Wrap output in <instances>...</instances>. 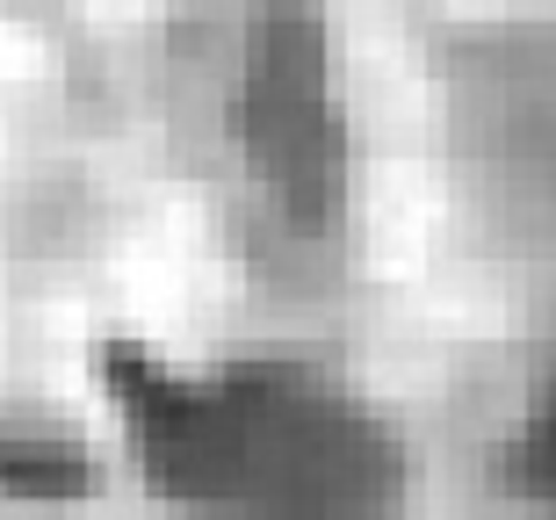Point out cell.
<instances>
[{
	"label": "cell",
	"mask_w": 556,
	"mask_h": 520,
	"mask_svg": "<svg viewBox=\"0 0 556 520\" xmlns=\"http://www.w3.org/2000/svg\"><path fill=\"white\" fill-rule=\"evenodd\" d=\"M109 391L144 470L181 506L239 520H383L397 448L383 419L296 369L188 376L160 354H109Z\"/></svg>",
	"instance_id": "obj_1"
},
{
	"label": "cell",
	"mask_w": 556,
	"mask_h": 520,
	"mask_svg": "<svg viewBox=\"0 0 556 520\" xmlns=\"http://www.w3.org/2000/svg\"><path fill=\"white\" fill-rule=\"evenodd\" d=\"M506 470H514L520 492H542V499H556V383L542 391V405L528 419H520L514 434V456H506Z\"/></svg>",
	"instance_id": "obj_2"
}]
</instances>
